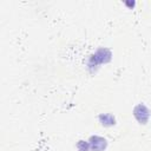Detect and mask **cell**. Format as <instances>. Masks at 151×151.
Returning a JSON list of instances; mask_svg holds the SVG:
<instances>
[{"label":"cell","instance_id":"cell-4","mask_svg":"<svg viewBox=\"0 0 151 151\" xmlns=\"http://www.w3.org/2000/svg\"><path fill=\"white\" fill-rule=\"evenodd\" d=\"M99 122L103 126H113L116 124V118L111 114V113H103L99 116Z\"/></svg>","mask_w":151,"mask_h":151},{"label":"cell","instance_id":"cell-2","mask_svg":"<svg viewBox=\"0 0 151 151\" xmlns=\"http://www.w3.org/2000/svg\"><path fill=\"white\" fill-rule=\"evenodd\" d=\"M133 116L138 120L139 124H146L150 118V110L144 105V104H138L133 109Z\"/></svg>","mask_w":151,"mask_h":151},{"label":"cell","instance_id":"cell-3","mask_svg":"<svg viewBox=\"0 0 151 151\" xmlns=\"http://www.w3.org/2000/svg\"><path fill=\"white\" fill-rule=\"evenodd\" d=\"M91 151H104L107 146V140L100 136H92L88 140Z\"/></svg>","mask_w":151,"mask_h":151},{"label":"cell","instance_id":"cell-5","mask_svg":"<svg viewBox=\"0 0 151 151\" xmlns=\"http://www.w3.org/2000/svg\"><path fill=\"white\" fill-rule=\"evenodd\" d=\"M77 150H78V151H88V150H90V144H88V142L79 140V142L77 143Z\"/></svg>","mask_w":151,"mask_h":151},{"label":"cell","instance_id":"cell-1","mask_svg":"<svg viewBox=\"0 0 151 151\" xmlns=\"http://www.w3.org/2000/svg\"><path fill=\"white\" fill-rule=\"evenodd\" d=\"M111 60V52L107 48H99L94 54L91 55L88 60V67H94L100 64L109 63Z\"/></svg>","mask_w":151,"mask_h":151}]
</instances>
